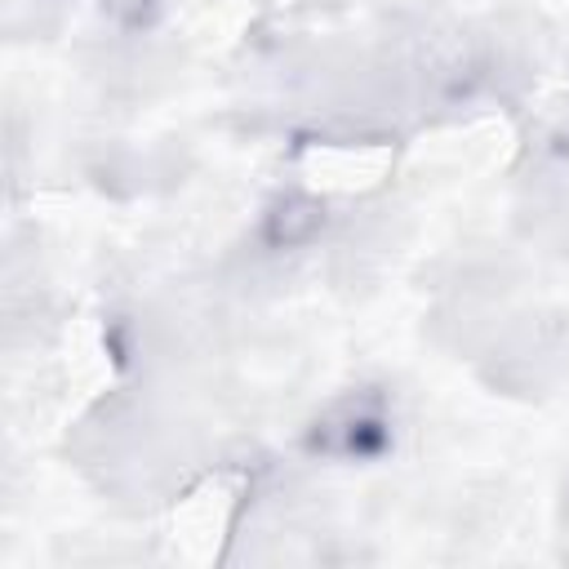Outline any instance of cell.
I'll use <instances>...</instances> for the list:
<instances>
[{
  "mask_svg": "<svg viewBox=\"0 0 569 569\" xmlns=\"http://www.w3.org/2000/svg\"><path fill=\"white\" fill-rule=\"evenodd\" d=\"M391 440V422L373 400H342L333 413L316 422L311 445L338 458H373Z\"/></svg>",
  "mask_w": 569,
  "mask_h": 569,
  "instance_id": "obj_1",
  "label": "cell"
},
{
  "mask_svg": "<svg viewBox=\"0 0 569 569\" xmlns=\"http://www.w3.org/2000/svg\"><path fill=\"white\" fill-rule=\"evenodd\" d=\"M325 231V200L307 191H284L262 213V244L267 249H302Z\"/></svg>",
  "mask_w": 569,
  "mask_h": 569,
  "instance_id": "obj_2",
  "label": "cell"
},
{
  "mask_svg": "<svg viewBox=\"0 0 569 569\" xmlns=\"http://www.w3.org/2000/svg\"><path fill=\"white\" fill-rule=\"evenodd\" d=\"M151 4H156V0H107V9H111L116 18H142Z\"/></svg>",
  "mask_w": 569,
  "mask_h": 569,
  "instance_id": "obj_3",
  "label": "cell"
}]
</instances>
